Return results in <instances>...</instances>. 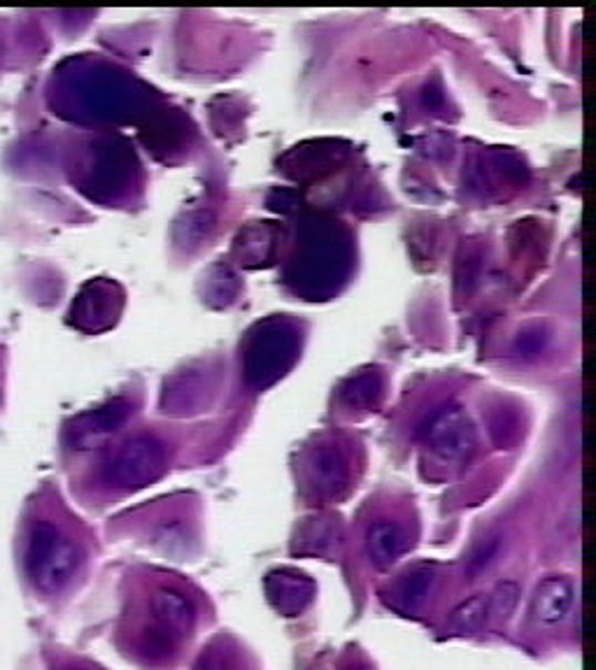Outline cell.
<instances>
[{"label":"cell","instance_id":"1","mask_svg":"<svg viewBox=\"0 0 596 670\" xmlns=\"http://www.w3.org/2000/svg\"><path fill=\"white\" fill-rule=\"evenodd\" d=\"M29 564L33 580L42 591H59L73 580L80 566V549L52 526H40L31 540Z\"/></svg>","mask_w":596,"mask_h":670},{"label":"cell","instance_id":"2","mask_svg":"<svg viewBox=\"0 0 596 670\" xmlns=\"http://www.w3.org/2000/svg\"><path fill=\"white\" fill-rule=\"evenodd\" d=\"M576 604V587L566 577H547L534 596V617L543 627H559Z\"/></svg>","mask_w":596,"mask_h":670},{"label":"cell","instance_id":"3","mask_svg":"<svg viewBox=\"0 0 596 670\" xmlns=\"http://www.w3.org/2000/svg\"><path fill=\"white\" fill-rule=\"evenodd\" d=\"M266 594L270 604L282 615H301L315 596V585L310 577L296 573H275L266 580Z\"/></svg>","mask_w":596,"mask_h":670},{"label":"cell","instance_id":"4","mask_svg":"<svg viewBox=\"0 0 596 670\" xmlns=\"http://www.w3.org/2000/svg\"><path fill=\"white\" fill-rule=\"evenodd\" d=\"M158 468V450L147 441L129 443L114 464V477L126 487H137Z\"/></svg>","mask_w":596,"mask_h":670},{"label":"cell","instance_id":"5","mask_svg":"<svg viewBox=\"0 0 596 670\" xmlns=\"http://www.w3.org/2000/svg\"><path fill=\"white\" fill-rule=\"evenodd\" d=\"M152 608H154V615L156 619L162 621V627L166 631H189L192 623L196 619V608L192 600L177 591V589H158L152 598Z\"/></svg>","mask_w":596,"mask_h":670},{"label":"cell","instance_id":"6","mask_svg":"<svg viewBox=\"0 0 596 670\" xmlns=\"http://www.w3.org/2000/svg\"><path fill=\"white\" fill-rule=\"evenodd\" d=\"M403 549H405V540L392 526H378L371 534V554L380 566L394 564Z\"/></svg>","mask_w":596,"mask_h":670},{"label":"cell","instance_id":"7","mask_svg":"<svg viewBox=\"0 0 596 670\" xmlns=\"http://www.w3.org/2000/svg\"><path fill=\"white\" fill-rule=\"evenodd\" d=\"M487 617V600L483 596H473L452 612V627L462 633H473L483 627Z\"/></svg>","mask_w":596,"mask_h":670},{"label":"cell","instance_id":"8","mask_svg":"<svg viewBox=\"0 0 596 670\" xmlns=\"http://www.w3.org/2000/svg\"><path fill=\"white\" fill-rule=\"evenodd\" d=\"M520 600V585L515 583H501L492 598L487 600V615L496 617V619H508L517 606Z\"/></svg>","mask_w":596,"mask_h":670},{"label":"cell","instance_id":"9","mask_svg":"<svg viewBox=\"0 0 596 670\" xmlns=\"http://www.w3.org/2000/svg\"><path fill=\"white\" fill-rule=\"evenodd\" d=\"M431 585H433V575L429 570H418L408 575L401 585V600L405 604V608H418L429 596Z\"/></svg>","mask_w":596,"mask_h":670},{"label":"cell","instance_id":"10","mask_svg":"<svg viewBox=\"0 0 596 670\" xmlns=\"http://www.w3.org/2000/svg\"><path fill=\"white\" fill-rule=\"evenodd\" d=\"M203 670H236L234 659L224 652H213L208 661L203 663Z\"/></svg>","mask_w":596,"mask_h":670},{"label":"cell","instance_id":"11","mask_svg":"<svg viewBox=\"0 0 596 670\" xmlns=\"http://www.w3.org/2000/svg\"><path fill=\"white\" fill-rule=\"evenodd\" d=\"M350 670H366V668H350Z\"/></svg>","mask_w":596,"mask_h":670},{"label":"cell","instance_id":"12","mask_svg":"<svg viewBox=\"0 0 596 670\" xmlns=\"http://www.w3.org/2000/svg\"><path fill=\"white\" fill-rule=\"evenodd\" d=\"M71 670H80V668H71Z\"/></svg>","mask_w":596,"mask_h":670}]
</instances>
